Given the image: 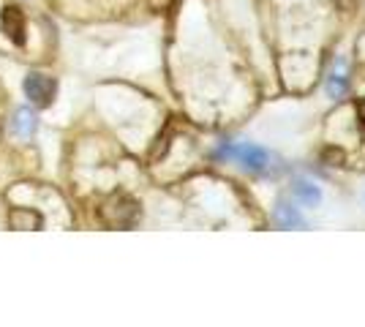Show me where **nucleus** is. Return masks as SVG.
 <instances>
[{
	"label": "nucleus",
	"mask_w": 365,
	"mask_h": 327,
	"mask_svg": "<svg viewBox=\"0 0 365 327\" xmlns=\"http://www.w3.org/2000/svg\"><path fill=\"white\" fill-rule=\"evenodd\" d=\"M215 156L237 161L248 172H267L273 167V156L264 147L254 145V142H221L218 150H215Z\"/></svg>",
	"instance_id": "obj_1"
},
{
	"label": "nucleus",
	"mask_w": 365,
	"mask_h": 327,
	"mask_svg": "<svg viewBox=\"0 0 365 327\" xmlns=\"http://www.w3.org/2000/svg\"><path fill=\"white\" fill-rule=\"evenodd\" d=\"M55 93H58V85L52 77H46V74H28L25 77V95L36 107H49L55 101Z\"/></svg>",
	"instance_id": "obj_2"
},
{
	"label": "nucleus",
	"mask_w": 365,
	"mask_h": 327,
	"mask_svg": "<svg viewBox=\"0 0 365 327\" xmlns=\"http://www.w3.org/2000/svg\"><path fill=\"white\" fill-rule=\"evenodd\" d=\"M0 28L14 44H25V14L16 6H6L0 11Z\"/></svg>",
	"instance_id": "obj_3"
},
{
	"label": "nucleus",
	"mask_w": 365,
	"mask_h": 327,
	"mask_svg": "<svg viewBox=\"0 0 365 327\" xmlns=\"http://www.w3.org/2000/svg\"><path fill=\"white\" fill-rule=\"evenodd\" d=\"M349 90V71H346V61H333L330 66V74L324 79V93L330 95V98H341V95Z\"/></svg>",
	"instance_id": "obj_4"
},
{
	"label": "nucleus",
	"mask_w": 365,
	"mask_h": 327,
	"mask_svg": "<svg viewBox=\"0 0 365 327\" xmlns=\"http://www.w3.org/2000/svg\"><path fill=\"white\" fill-rule=\"evenodd\" d=\"M36 112L28 107H19L14 109V115H11V131H14L16 137H33L36 134Z\"/></svg>",
	"instance_id": "obj_5"
},
{
	"label": "nucleus",
	"mask_w": 365,
	"mask_h": 327,
	"mask_svg": "<svg viewBox=\"0 0 365 327\" xmlns=\"http://www.w3.org/2000/svg\"><path fill=\"white\" fill-rule=\"evenodd\" d=\"M275 221H278V227H284V229H303L305 227V218L300 216V210L294 207V202H278L275 207Z\"/></svg>",
	"instance_id": "obj_6"
},
{
	"label": "nucleus",
	"mask_w": 365,
	"mask_h": 327,
	"mask_svg": "<svg viewBox=\"0 0 365 327\" xmlns=\"http://www.w3.org/2000/svg\"><path fill=\"white\" fill-rule=\"evenodd\" d=\"M292 194H294V199L297 202H303L305 207H317L322 202V188L317 183H311V180H297L294 186H292Z\"/></svg>",
	"instance_id": "obj_7"
},
{
	"label": "nucleus",
	"mask_w": 365,
	"mask_h": 327,
	"mask_svg": "<svg viewBox=\"0 0 365 327\" xmlns=\"http://www.w3.org/2000/svg\"><path fill=\"white\" fill-rule=\"evenodd\" d=\"M11 227L14 229H41L44 227V218L33 210H14L11 213Z\"/></svg>",
	"instance_id": "obj_8"
},
{
	"label": "nucleus",
	"mask_w": 365,
	"mask_h": 327,
	"mask_svg": "<svg viewBox=\"0 0 365 327\" xmlns=\"http://www.w3.org/2000/svg\"><path fill=\"white\" fill-rule=\"evenodd\" d=\"M354 112H357V120H360V123L365 125V98H360V101H357Z\"/></svg>",
	"instance_id": "obj_9"
}]
</instances>
